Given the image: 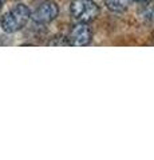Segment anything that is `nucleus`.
Masks as SVG:
<instances>
[{
  "label": "nucleus",
  "instance_id": "nucleus-1",
  "mask_svg": "<svg viewBox=\"0 0 154 160\" xmlns=\"http://www.w3.org/2000/svg\"><path fill=\"white\" fill-rule=\"evenodd\" d=\"M29 18H31V12H29L28 7L24 4H18L3 16L2 28L7 33L18 32L26 26Z\"/></svg>",
  "mask_w": 154,
  "mask_h": 160
},
{
  "label": "nucleus",
  "instance_id": "nucleus-2",
  "mask_svg": "<svg viewBox=\"0 0 154 160\" xmlns=\"http://www.w3.org/2000/svg\"><path fill=\"white\" fill-rule=\"evenodd\" d=\"M70 12L78 23H90L99 15V7L93 0H74L70 6Z\"/></svg>",
  "mask_w": 154,
  "mask_h": 160
},
{
  "label": "nucleus",
  "instance_id": "nucleus-3",
  "mask_svg": "<svg viewBox=\"0 0 154 160\" xmlns=\"http://www.w3.org/2000/svg\"><path fill=\"white\" fill-rule=\"evenodd\" d=\"M59 13V8L54 2L46 0L35 8V11L31 13V19L36 24H47L52 20H55Z\"/></svg>",
  "mask_w": 154,
  "mask_h": 160
},
{
  "label": "nucleus",
  "instance_id": "nucleus-4",
  "mask_svg": "<svg viewBox=\"0 0 154 160\" xmlns=\"http://www.w3.org/2000/svg\"><path fill=\"white\" fill-rule=\"evenodd\" d=\"M93 39L91 28L87 26V23H77L71 28L70 36H68V44L75 47L88 46Z\"/></svg>",
  "mask_w": 154,
  "mask_h": 160
},
{
  "label": "nucleus",
  "instance_id": "nucleus-5",
  "mask_svg": "<svg viewBox=\"0 0 154 160\" xmlns=\"http://www.w3.org/2000/svg\"><path fill=\"white\" fill-rule=\"evenodd\" d=\"M134 0H105L106 7L113 12H122L129 8Z\"/></svg>",
  "mask_w": 154,
  "mask_h": 160
},
{
  "label": "nucleus",
  "instance_id": "nucleus-6",
  "mask_svg": "<svg viewBox=\"0 0 154 160\" xmlns=\"http://www.w3.org/2000/svg\"><path fill=\"white\" fill-rule=\"evenodd\" d=\"M135 2H138V3H147L149 0H135Z\"/></svg>",
  "mask_w": 154,
  "mask_h": 160
},
{
  "label": "nucleus",
  "instance_id": "nucleus-7",
  "mask_svg": "<svg viewBox=\"0 0 154 160\" xmlns=\"http://www.w3.org/2000/svg\"><path fill=\"white\" fill-rule=\"evenodd\" d=\"M3 3H4V0H0V8H2V6H3Z\"/></svg>",
  "mask_w": 154,
  "mask_h": 160
}]
</instances>
